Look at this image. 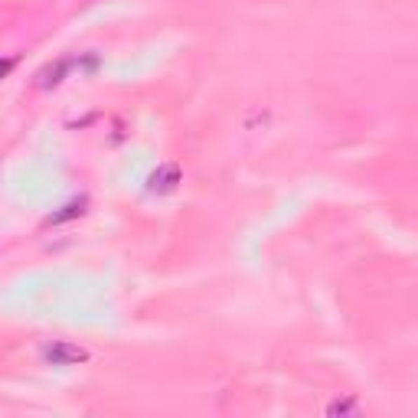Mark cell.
Segmentation results:
<instances>
[{
	"instance_id": "obj_1",
	"label": "cell",
	"mask_w": 418,
	"mask_h": 418,
	"mask_svg": "<svg viewBox=\"0 0 418 418\" xmlns=\"http://www.w3.org/2000/svg\"><path fill=\"white\" fill-rule=\"evenodd\" d=\"M88 353L82 350V346H72V343H53V346H46L43 350V360L53 363V366H76V363H82Z\"/></svg>"
},
{
	"instance_id": "obj_2",
	"label": "cell",
	"mask_w": 418,
	"mask_h": 418,
	"mask_svg": "<svg viewBox=\"0 0 418 418\" xmlns=\"http://www.w3.org/2000/svg\"><path fill=\"white\" fill-rule=\"evenodd\" d=\"M177 180H180V170L167 163V167H161V170L151 177V190L154 193H170L173 187H177Z\"/></svg>"
},
{
	"instance_id": "obj_3",
	"label": "cell",
	"mask_w": 418,
	"mask_h": 418,
	"mask_svg": "<svg viewBox=\"0 0 418 418\" xmlns=\"http://www.w3.org/2000/svg\"><path fill=\"white\" fill-rule=\"evenodd\" d=\"M330 415H343V412H356V402H333L330 409Z\"/></svg>"
},
{
	"instance_id": "obj_4",
	"label": "cell",
	"mask_w": 418,
	"mask_h": 418,
	"mask_svg": "<svg viewBox=\"0 0 418 418\" xmlns=\"http://www.w3.org/2000/svg\"><path fill=\"white\" fill-rule=\"evenodd\" d=\"M10 69H13V59H4V62H0V79H4V76H7V72H10Z\"/></svg>"
}]
</instances>
